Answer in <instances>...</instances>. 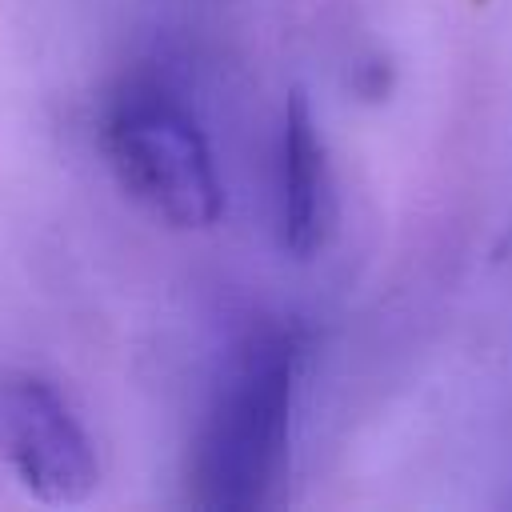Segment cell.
Instances as JSON below:
<instances>
[{
  "label": "cell",
  "mask_w": 512,
  "mask_h": 512,
  "mask_svg": "<svg viewBox=\"0 0 512 512\" xmlns=\"http://www.w3.org/2000/svg\"><path fill=\"white\" fill-rule=\"evenodd\" d=\"M304 344L292 328H264L236 352L192 448V504L204 512H256L288 460L292 392Z\"/></svg>",
  "instance_id": "6da1fadb"
},
{
  "label": "cell",
  "mask_w": 512,
  "mask_h": 512,
  "mask_svg": "<svg viewBox=\"0 0 512 512\" xmlns=\"http://www.w3.org/2000/svg\"><path fill=\"white\" fill-rule=\"evenodd\" d=\"M104 152L120 188L172 228H212L224 188L196 120L156 84H128L104 120Z\"/></svg>",
  "instance_id": "7a4b0ae2"
},
{
  "label": "cell",
  "mask_w": 512,
  "mask_h": 512,
  "mask_svg": "<svg viewBox=\"0 0 512 512\" xmlns=\"http://www.w3.org/2000/svg\"><path fill=\"white\" fill-rule=\"evenodd\" d=\"M0 456L40 504H80L100 484L96 448L68 400L28 372L0 380Z\"/></svg>",
  "instance_id": "3957f363"
},
{
  "label": "cell",
  "mask_w": 512,
  "mask_h": 512,
  "mask_svg": "<svg viewBox=\"0 0 512 512\" xmlns=\"http://www.w3.org/2000/svg\"><path fill=\"white\" fill-rule=\"evenodd\" d=\"M276 232H280V248L292 252L296 260L316 256L332 232L328 148L304 92H292L284 104L280 164H276Z\"/></svg>",
  "instance_id": "277c9868"
}]
</instances>
